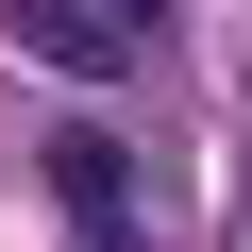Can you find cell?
Wrapping results in <instances>:
<instances>
[{
  "mask_svg": "<svg viewBox=\"0 0 252 252\" xmlns=\"http://www.w3.org/2000/svg\"><path fill=\"white\" fill-rule=\"evenodd\" d=\"M0 34H17V51H51V67H84V84H118V67H135L84 0H0Z\"/></svg>",
  "mask_w": 252,
  "mask_h": 252,
  "instance_id": "7a4b0ae2",
  "label": "cell"
},
{
  "mask_svg": "<svg viewBox=\"0 0 252 252\" xmlns=\"http://www.w3.org/2000/svg\"><path fill=\"white\" fill-rule=\"evenodd\" d=\"M84 17H101L118 51H152V34H168V0H84Z\"/></svg>",
  "mask_w": 252,
  "mask_h": 252,
  "instance_id": "3957f363",
  "label": "cell"
},
{
  "mask_svg": "<svg viewBox=\"0 0 252 252\" xmlns=\"http://www.w3.org/2000/svg\"><path fill=\"white\" fill-rule=\"evenodd\" d=\"M51 202L84 235H135V152H118V135H51Z\"/></svg>",
  "mask_w": 252,
  "mask_h": 252,
  "instance_id": "6da1fadb",
  "label": "cell"
}]
</instances>
